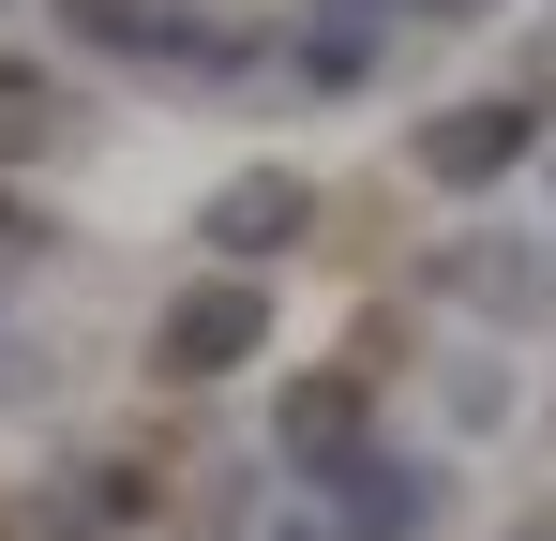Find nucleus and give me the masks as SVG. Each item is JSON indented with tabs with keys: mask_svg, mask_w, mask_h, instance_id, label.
Here are the masks:
<instances>
[{
	"mask_svg": "<svg viewBox=\"0 0 556 541\" xmlns=\"http://www.w3.org/2000/svg\"><path fill=\"white\" fill-rule=\"evenodd\" d=\"M226 347H256V286H195V301H166V376H211Z\"/></svg>",
	"mask_w": 556,
	"mask_h": 541,
	"instance_id": "nucleus-1",
	"label": "nucleus"
},
{
	"mask_svg": "<svg viewBox=\"0 0 556 541\" xmlns=\"http://www.w3.org/2000/svg\"><path fill=\"white\" fill-rule=\"evenodd\" d=\"M511 136H527L511 105H466L452 136H437V166H452V180H481V166H511Z\"/></svg>",
	"mask_w": 556,
	"mask_h": 541,
	"instance_id": "nucleus-2",
	"label": "nucleus"
},
{
	"mask_svg": "<svg viewBox=\"0 0 556 541\" xmlns=\"http://www.w3.org/2000/svg\"><path fill=\"white\" fill-rule=\"evenodd\" d=\"M211 226H226V241H241V256H256V241H271V226H301V180H241V196H226V211H211Z\"/></svg>",
	"mask_w": 556,
	"mask_h": 541,
	"instance_id": "nucleus-3",
	"label": "nucleus"
}]
</instances>
